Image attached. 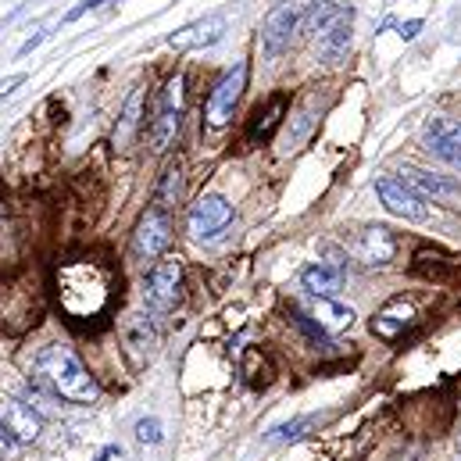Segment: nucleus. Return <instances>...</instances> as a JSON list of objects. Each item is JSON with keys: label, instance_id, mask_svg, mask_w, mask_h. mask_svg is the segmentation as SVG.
I'll use <instances>...</instances> for the list:
<instances>
[{"label": "nucleus", "instance_id": "nucleus-1", "mask_svg": "<svg viewBox=\"0 0 461 461\" xmlns=\"http://www.w3.org/2000/svg\"><path fill=\"white\" fill-rule=\"evenodd\" d=\"M32 372H36V386L50 390L54 397L61 401H72V404H97L101 397V386L97 379L86 372V365L79 361V354L65 344H50L43 347L32 361Z\"/></svg>", "mask_w": 461, "mask_h": 461}, {"label": "nucleus", "instance_id": "nucleus-2", "mask_svg": "<svg viewBox=\"0 0 461 461\" xmlns=\"http://www.w3.org/2000/svg\"><path fill=\"white\" fill-rule=\"evenodd\" d=\"M143 301L154 315H165L183 301V265H179V258H158L154 261V268L147 272Z\"/></svg>", "mask_w": 461, "mask_h": 461}, {"label": "nucleus", "instance_id": "nucleus-3", "mask_svg": "<svg viewBox=\"0 0 461 461\" xmlns=\"http://www.w3.org/2000/svg\"><path fill=\"white\" fill-rule=\"evenodd\" d=\"M375 194L383 201V208L404 222H426L429 219V204L426 197L408 183V179H397V176H379L375 179Z\"/></svg>", "mask_w": 461, "mask_h": 461}, {"label": "nucleus", "instance_id": "nucleus-4", "mask_svg": "<svg viewBox=\"0 0 461 461\" xmlns=\"http://www.w3.org/2000/svg\"><path fill=\"white\" fill-rule=\"evenodd\" d=\"M172 243V215L165 208H147L132 230V254L140 261H158Z\"/></svg>", "mask_w": 461, "mask_h": 461}, {"label": "nucleus", "instance_id": "nucleus-5", "mask_svg": "<svg viewBox=\"0 0 461 461\" xmlns=\"http://www.w3.org/2000/svg\"><path fill=\"white\" fill-rule=\"evenodd\" d=\"M247 76H250V65H247V61H240L236 68H230V72L215 83V90L208 94L204 122H208L212 129H222V125L232 118L236 104H240V97H243V90H247Z\"/></svg>", "mask_w": 461, "mask_h": 461}, {"label": "nucleus", "instance_id": "nucleus-6", "mask_svg": "<svg viewBox=\"0 0 461 461\" xmlns=\"http://www.w3.org/2000/svg\"><path fill=\"white\" fill-rule=\"evenodd\" d=\"M350 32H354V7L337 4V11L319 25L315 32V54L330 65H340L350 50Z\"/></svg>", "mask_w": 461, "mask_h": 461}, {"label": "nucleus", "instance_id": "nucleus-7", "mask_svg": "<svg viewBox=\"0 0 461 461\" xmlns=\"http://www.w3.org/2000/svg\"><path fill=\"white\" fill-rule=\"evenodd\" d=\"M230 222H232V204L226 197H219V194H204L190 208V215H186V230H190L194 240H215Z\"/></svg>", "mask_w": 461, "mask_h": 461}, {"label": "nucleus", "instance_id": "nucleus-8", "mask_svg": "<svg viewBox=\"0 0 461 461\" xmlns=\"http://www.w3.org/2000/svg\"><path fill=\"white\" fill-rule=\"evenodd\" d=\"M301 18H304V7H301V4H290V0L268 11L265 29H261V43H265V54H268V58H279V54L290 47L294 32L301 29Z\"/></svg>", "mask_w": 461, "mask_h": 461}, {"label": "nucleus", "instance_id": "nucleus-9", "mask_svg": "<svg viewBox=\"0 0 461 461\" xmlns=\"http://www.w3.org/2000/svg\"><path fill=\"white\" fill-rule=\"evenodd\" d=\"M226 14L222 11H212V14H204V18H197V22H190V25H183L179 32H172L168 36V47L172 50H204V47H215L222 36H226Z\"/></svg>", "mask_w": 461, "mask_h": 461}, {"label": "nucleus", "instance_id": "nucleus-10", "mask_svg": "<svg viewBox=\"0 0 461 461\" xmlns=\"http://www.w3.org/2000/svg\"><path fill=\"white\" fill-rule=\"evenodd\" d=\"M350 254L361 265H368V268H383L397 254V236L386 230V226H365V230L350 240Z\"/></svg>", "mask_w": 461, "mask_h": 461}, {"label": "nucleus", "instance_id": "nucleus-11", "mask_svg": "<svg viewBox=\"0 0 461 461\" xmlns=\"http://www.w3.org/2000/svg\"><path fill=\"white\" fill-rule=\"evenodd\" d=\"M0 422L11 433L14 444H32L40 437V415L32 411V404L18 401V397H0Z\"/></svg>", "mask_w": 461, "mask_h": 461}, {"label": "nucleus", "instance_id": "nucleus-12", "mask_svg": "<svg viewBox=\"0 0 461 461\" xmlns=\"http://www.w3.org/2000/svg\"><path fill=\"white\" fill-rule=\"evenodd\" d=\"M422 143H426L429 154L461 165V122H451V118H433V122H426Z\"/></svg>", "mask_w": 461, "mask_h": 461}, {"label": "nucleus", "instance_id": "nucleus-13", "mask_svg": "<svg viewBox=\"0 0 461 461\" xmlns=\"http://www.w3.org/2000/svg\"><path fill=\"white\" fill-rule=\"evenodd\" d=\"M411 322H415V304L404 301V297H393V301H386V304L375 312L372 333H375L379 340H397V337H404V330H408Z\"/></svg>", "mask_w": 461, "mask_h": 461}, {"label": "nucleus", "instance_id": "nucleus-14", "mask_svg": "<svg viewBox=\"0 0 461 461\" xmlns=\"http://www.w3.org/2000/svg\"><path fill=\"white\" fill-rule=\"evenodd\" d=\"M301 286L312 297H337L344 286V265L340 261H312L301 272Z\"/></svg>", "mask_w": 461, "mask_h": 461}, {"label": "nucleus", "instance_id": "nucleus-15", "mask_svg": "<svg viewBox=\"0 0 461 461\" xmlns=\"http://www.w3.org/2000/svg\"><path fill=\"white\" fill-rule=\"evenodd\" d=\"M308 315L326 330V333H340V330H350L354 326V308L340 304L337 297H312L308 294Z\"/></svg>", "mask_w": 461, "mask_h": 461}, {"label": "nucleus", "instance_id": "nucleus-16", "mask_svg": "<svg viewBox=\"0 0 461 461\" xmlns=\"http://www.w3.org/2000/svg\"><path fill=\"white\" fill-rule=\"evenodd\" d=\"M179 132V112L176 108H154V115L147 122V147L150 154H165L172 147Z\"/></svg>", "mask_w": 461, "mask_h": 461}, {"label": "nucleus", "instance_id": "nucleus-17", "mask_svg": "<svg viewBox=\"0 0 461 461\" xmlns=\"http://www.w3.org/2000/svg\"><path fill=\"white\" fill-rule=\"evenodd\" d=\"M408 176V183L422 194V197H433V201H451V197H458L461 186L451 179V176H440V172H426V168H408L404 172Z\"/></svg>", "mask_w": 461, "mask_h": 461}, {"label": "nucleus", "instance_id": "nucleus-18", "mask_svg": "<svg viewBox=\"0 0 461 461\" xmlns=\"http://www.w3.org/2000/svg\"><path fill=\"white\" fill-rule=\"evenodd\" d=\"M283 112H286V94H272L265 104H258V108H254V115H250L247 140H250V143H258V140H268V136H272V129L279 125Z\"/></svg>", "mask_w": 461, "mask_h": 461}, {"label": "nucleus", "instance_id": "nucleus-19", "mask_svg": "<svg viewBox=\"0 0 461 461\" xmlns=\"http://www.w3.org/2000/svg\"><path fill=\"white\" fill-rule=\"evenodd\" d=\"M140 115H143V90L136 86V90L129 94L125 108H122V118H118L115 132H112V143H115L118 150L132 147V140H136V129H140Z\"/></svg>", "mask_w": 461, "mask_h": 461}, {"label": "nucleus", "instance_id": "nucleus-20", "mask_svg": "<svg viewBox=\"0 0 461 461\" xmlns=\"http://www.w3.org/2000/svg\"><path fill=\"white\" fill-rule=\"evenodd\" d=\"M183 186H186V176H183V161H172L165 172H161V183H158V194H154V204L172 212L179 201H183Z\"/></svg>", "mask_w": 461, "mask_h": 461}, {"label": "nucleus", "instance_id": "nucleus-21", "mask_svg": "<svg viewBox=\"0 0 461 461\" xmlns=\"http://www.w3.org/2000/svg\"><path fill=\"white\" fill-rule=\"evenodd\" d=\"M125 340H129L132 350L150 354V350L158 347V330H154V322H150L147 315H129V322H125Z\"/></svg>", "mask_w": 461, "mask_h": 461}, {"label": "nucleus", "instance_id": "nucleus-22", "mask_svg": "<svg viewBox=\"0 0 461 461\" xmlns=\"http://www.w3.org/2000/svg\"><path fill=\"white\" fill-rule=\"evenodd\" d=\"M136 440L140 444H161V422L158 419H140L136 422Z\"/></svg>", "mask_w": 461, "mask_h": 461}, {"label": "nucleus", "instance_id": "nucleus-23", "mask_svg": "<svg viewBox=\"0 0 461 461\" xmlns=\"http://www.w3.org/2000/svg\"><path fill=\"white\" fill-rule=\"evenodd\" d=\"M11 455H14V440H11V433L0 422V461H11Z\"/></svg>", "mask_w": 461, "mask_h": 461}, {"label": "nucleus", "instance_id": "nucleus-24", "mask_svg": "<svg viewBox=\"0 0 461 461\" xmlns=\"http://www.w3.org/2000/svg\"><path fill=\"white\" fill-rule=\"evenodd\" d=\"M97 4H104V0H79V7H72L68 14H65V22H76V18H83L86 11H94Z\"/></svg>", "mask_w": 461, "mask_h": 461}, {"label": "nucleus", "instance_id": "nucleus-25", "mask_svg": "<svg viewBox=\"0 0 461 461\" xmlns=\"http://www.w3.org/2000/svg\"><path fill=\"white\" fill-rule=\"evenodd\" d=\"M22 83H25V76H11V79H4V83H0V97H7V94H11L14 86H22Z\"/></svg>", "mask_w": 461, "mask_h": 461}, {"label": "nucleus", "instance_id": "nucleus-26", "mask_svg": "<svg viewBox=\"0 0 461 461\" xmlns=\"http://www.w3.org/2000/svg\"><path fill=\"white\" fill-rule=\"evenodd\" d=\"M419 29H422V22L415 18V22H408V25H401V36H404V40H411V36H415Z\"/></svg>", "mask_w": 461, "mask_h": 461}, {"label": "nucleus", "instance_id": "nucleus-27", "mask_svg": "<svg viewBox=\"0 0 461 461\" xmlns=\"http://www.w3.org/2000/svg\"><path fill=\"white\" fill-rule=\"evenodd\" d=\"M115 455H122L118 447H104V451H101V458H97V461H112V458H115Z\"/></svg>", "mask_w": 461, "mask_h": 461}, {"label": "nucleus", "instance_id": "nucleus-28", "mask_svg": "<svg viewBox=\"0 0 461 461\" xmlns=\"http://www.w3.org/2000/svg\"><path fill=\"white\" fill-rule=\"evenodd\" d=\"M458 461H461V455H458Z\"/></svg>", "mask_w": 461, "mask_h": 461}]
</instances>
